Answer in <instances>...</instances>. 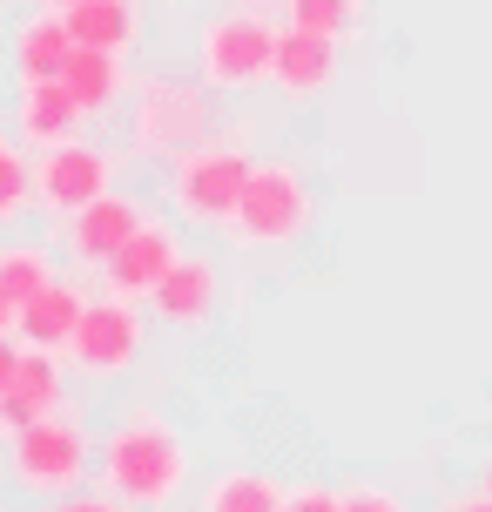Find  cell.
Returning <instances> with one entry per match:
<instances>
[{
  "mask_svg": "<svg viewBox=\"0 0 492 512\" xmlns=\"http://www.w3.org/2000/svg\"><path fill=\"white\" fill-rule=\"evenodd\" d=\"M102 486L135 512L176 506L182 486H189V438H182L156 405L122 411L102 432Z\"/></svg>",
  "mask_w": 492,
  "mask_h": 512,
  "instance_id": "1",
  "label": "cell"
},
{
  "mask_svg": "<svg viewBox=\"0 0 492 512\" xmlns=\"http://www.w3.org/2000/svg\"><path fill=\"white\" fill-rule=\"evenodd\" d=\"M250 169H257V155L243 142V128L230 135H209L196 149H182L169 162V209H176L189 230H230L236 203H243V189H250Z\"/></svg>",
  "mask_w": 492,
  "mask_h": 512,
  "instance_id": "2",
  "label": "cell"
},
{
  "mask_svg": "<svg viewBox=\"0 0 492 512\" xmlns=\"http://www.w3.org/2000/svg\"><path fill=\"white\" fill-rule=\"evenodd\" d=\"M95 465H102V452H95L88 425H81L68 405L7 438V479H14L27 499H68V492L88 486Z\"/></svg>",
  "mask_w": 492,
  "mask_h": 512,
  "instance_id": "3",
  "label": "cell"
},
{
  "mask_svg": "<svg viewBox=\"0 0 492 512\" xmlns=\"http://www.w3.org/2000/svg\"><path fill=\"white\" fill-rule=\"evenodd\" d=\"M277 41H284V27L270 21V7L236 0V7H223V14H209L203 34H196V75H203L216 95L263 88L270 68H277Z\"/></svg>",
  "mask_w": 492,
  "mask_h": 512,
  "instance_id": "4",
  "label": "cell"
},
{
  "mask_svg": "<svg viewBox=\"0 0 492 512\" xmlns=\"http://www.w3.org/2000/svg\"><path fill=\"white\" fill-rule=\"evenodd\" d=\"M216 88L209 81H169V75H149L135 81L129 95V149L135 155H169L176 162L182 149H196L216 135Z\"/></svg>",
  "mask_w": 492,
  "mask_h": 512,
  "instance_id": "5",
  "label": "cell"
},
{
  "mask_svg": "<svg viewBox=\"0 0 492 512\" xmlns=\"http://www.w3.org/2000/svg\"><path fill=\"white\" fill-rule=\"evenodd\" d=\"M311 216H317V196L304 182V169L284 162V155H263L250 169V189H243L236 216H230V236L243 250H284V243H297L311 230Z\"/></svg>",
  "mask_w": 492,
  "mask_h": 512,
  "instance_id": "6",
  "label": "cell"
},
{
  "mask_svg": "<svg viewBox=\"0 0 492 512\" xmlns=\"http://www.w3.org/2000/svg\"><path fill=\"white\" fill-rule=\"evenodd\" d=\"M115 169H122V155L88 142V135L61 142V149H41L34 155V209L61 223V216L88 209L95 196H108L115 189Z\"/></svg>",
  "mask_w": 492,
  "mask_h": 512,
  "instance_id": "7",
  "label": "cell"
},
{
  "mask_svg": "<svg viewBox=\"0 0 492 512\" xmlns=\"http://www.w3.org/2000/svg\"><path fill=\"white\" fill-rule=\"evenodd\" d=\"M142 344H149L142 304H135V297H122V290H108V297H88V317H81V331L68 337V364H75L81 378L102 384V378L135 371Z\"/></svg>",
  "mask_w": 492,
  "mask_h": 512,
  "instance_id": "8",
  "label": "cell"
},
{
  "mask_svg": "<svg viewBox=\"0 0 492 512\" xmlns=\"http://www.w3.org/2000/svg\"><path fill=\"white\" fill-rule=\"evenodd\" d=\"M142 223H149L142 203L122 196V189H108V196H95L88 209L61 216V250H68V263H81V270H108V256L122 250Z\"/></svg>",
  "mask_w": 492,
  "mask_h": 512,
  "instance_id": "9",
  "label": "cell"
},
{
  "mask_svg": "<svg viewBox=\"0 0 492 512\" xmlns=\"http://www.w3.org/2000/svg\"><path fill=\"white\" fill-rule=\"evenodd\" d=\"M182 256H189V250H182V230H176V223H162V216H149L122 250L108 256L102 277H108V290H122V297H135V304H149V297L162 290V277L176 270Z\"/></svg>",
  "mask_w": 492,
  "mask_h": 512,
  "instance_id": "10",
  "label": "cell"
},
{
  "mask_svg": "<svg viewBox=\"0 0 492 512\" xmlns=\"http://www.w3.org/2000/svg\"><path fill=\"white\" fill-rule=\"evenodd\" d=\"M337 75H344V54H337V34H311V27H284L277 41V68H270V88L290 95V102H317L331 95Z\"/></svg>",
  "mask_w": 492,
  "mask_h": 512,
  "instance_id": "11",
  "label": "cell"
},
{
  "mask_svg": "<svg viewBox=\"0 0 492 512\" xmlns=\"http://www.w3.org/2000/svg\"><path fill=\"white\" fill-rule=\"evenodd\" d=\"M81 122H88V108L75 102V88L54 75V81H21V102H14V135H21L27 149H61V142H75Z\"/></svg>",
  "mask_w": 492,
  "mask_h": 512,
  "instance_id": "12",
  "label": "cell"
},
{
  "mask_svg": "<svg viewBox=\"0 0 492 512\" xmlns=\"http://www.w3.org/2000/svg\"><path fill=\"white\" fill-rule=\"evenodd\" d=\"M216 304H223V270L209 256H182L176 270L162 277V290L149 297V310L162 324H176V331H203L216 317Z\"/></svg>",
  "mask_w": 492,
  "mask_h": 512,
  "instance_id": "13",
  "label": "cell"
},
{
  "mask_svg": "<svg viewBox=\"0 0 492 512\" xmlns=\"http://www.w3.org/2000/svg\"><path fill=\"white\" fill-rule=\"evenodd\" d=\"M75 48H81V41H75V27H68V14L41 0V14H27L21 34H14V75H21V81H54V75H68Z\"/></svg>",
  "mask_w": 492,
  "mask_h": 512,
  "instance_id": "14",
  "label": "cell"
},
{
  "mask_svg": "<svg viewBox=\"0 0 492 512\" xmlns=\"http://www.w3.org/2000/svg\"><path fill=\"white\" fill-rule=\"evenodd\" d=\"M81 317H88V283L54 277L41 297H27V304H21L14 331H21V344H48V351H68V337L81 331Z\"/></svg>",
  "mask_w": 492,
  "mask_h": 512,
  "instance_id": "15",
  "label": "cell"
},
{
  "mask_svg": "<svg viewBox=\"0 0 492 512\" xmlns=\"http://www.w3.org/2000/svg\"><path fill=\"white\" fill-rule=\"evenodd\" d=\"M61 81L75 88V102L88 108V115H108V108H122L135 95L129 54H115V48H75V61H68Z\"/></svg>",
  "mask_w": 492,
  "mask_h": 512,
  "instance_id": "16",
  "label": "cell"
},
{
  "mask_svg": "<svg viewBox=\"0 0 492 512\" xmlns=\"http://www.w3.org/2000/svg\"><path fill=\"white\" fill-rule=\"evenodd\" d=\"M61 14H68L81 48L129 54L135 41H142V7H135V0H81V7H61Z\"/></svg>",
  "mask_w": 492,
  "mask_h": 512,
  "instance_id": "17",
  "label": "cell"
},
{
  "mask_svg": "<svg viewBox=\"0 0 492 512\" xmlns=\"http://www.w3.org/2000/svg\"><path fill=\"white\" fill-rule=\"evenodd\" d=\"M203 512H290V486H277L257 465H230L203 486Z\"/></svg>",
  "mask_w": 492,
  "mask_h": 512,
  "instance_id": "18",
  "label": "cell"
},
{
  "mask_svg": "<svg viewBox=\"0 0 492 512\" xmlns=\"http://www.w3.org/2000/svg\"><path fill=\"white\" fill-rule=\"evenodd\" d=\"M54 277H61V270H54V250H41V243H0V297L14 310H21L27 297H41Z\"/></svg>",
  "mask_w": 492,
  "mask_h": 512,
  "instance_id": "19",
  "label": "cell"
},
{
  "mask_svg": "<svg viewBox=\"0 0 492 512\" xmlns=\"http://www.w3.org/2000/svg\"><path fill=\"white\" fill-rule=\"evenodd\" d=\"M34 209V155L27 142H0V230Z\"/></svg>",
  "mask_w": 492,
  "mask_h": 512,
  "instance_id": "20",
  "label": "cell"
},
{
  "mask_svg": "<svg viewBox=\"0 0 492 512\" xmlns=\"http://www.w3.org/2000/svg\"><path fill=\"white\" fill-rule=\"evenodd\" d=\"M284 14H290V27H311V34H351L358 27V14H364V0H284Z\"/></svg>",
  "mask_w": 492,
  "mask_h": 512,
  "instance_id": "21",
  "label": "cell"
},
{
  "mask_svg": "<svg viewBox=\"0 0 492 512\" xmlns=\"http://www.w3.org/2000/svg\"><path fill=\"white\" fill-rule=\"evenodd\" d=\"M344 512H412V506H405L391 486H371V479H358V486H344Z\"/></svg>",
  "mask_w": 492,
  "mask_h": 512,
  "instance_id": "22",
  "label": "cell"
},
{
  "mask_svg": "<svg viewBox=\"0 0 492 512\" xmlns=\"http://www.w3.org/2000/svg\"><path fill=\"white\" fill-rule=\"evenodd\" d=\"M41 512H135V506H122L108 486H95V492H68V499H48Z\"/></svg>",
  "mask_w": 492,
  "mask_h": 512,
  "instance_id": "23",
  "label": "cell"
},
{
  "mask_svg": "<svg viewBox=\"0 0 492 512\" xmlns=\"http://www.w3.org/2000/svg\"><path fill=\"white\" fill-rule=\"evenodd\" d=\"M290 512H344L337 486H290Z\"/></svg>",
  "mask_w": 492,
  "mask_h": 512,
  "instance_id": "24",
  "label": "cell"
},
{
  "mask_svg": "<svg viewBox=\"0 0 492 512\" xmlns=\"http://www.w3.org/2000/svg\"><path fill=\"white\" fill-rule=\"evenodd\" d=\"M14 337H21V331L0 337V391H14V378H21V351H27V344H14Z\"/></svg>",
  "mask_w": 492,
  "mask_h": 512,
  "instance_id": "25",
  "label": "cell"
},
{
  "mask_svg": "<svg viewBox=\"0 0 492 512\" xmlns=\"http://www.w3.org/2000/svg\"><path fill=\"white\" fill-rule=\"evenodd\" d=\"M439 512H492V499H486L479 486H472V492H452V499H445Z\"/></svg>",
  "mask_w": 492,
  "mask_h": 512,
  "instance_id": "26",
  "label": "cell"
},
{
  "mask_svg": "<svg viewBox=\"0 0 492 512\" xmlns=\"http://www.w3.org/2000/svg\"><path fill=\"white\" fill-rule=\"evenodd\" d=\"M14 317H21V310H14V304H7V297H0V337L14 331Z\"/></svg>",
  "mask_w": 492,
  "mask_h": 512,
  "instance_id": "27",
  "label": "cell"
},
{
  "mask_svg": "<svg viewBox=\"0 0 492 512\" xmlns=\"http://www.w3.org/2000/svg\"><path fill=\"white\" fill-rule=\"evenodd\" d=\"M479 492H486V499H492V465H486V472H479Z\"/></svg>",
  "mask_w": 492,
  "mask_h": 512,
  "instance_id": "28",
  "label": "cell"
},
{
  "mask_svg": "<svg viewBox=\"0 0 492 512\" xmlns=\"http://www.w3.org/2000/svg\"><path fill=\"white\" fill-rule=\"evenodd\" d=\"M250 7H284V0H250Z\"/></svg>",
  "mask_w": 492,
  "mask_h": 512,
  "instance_id": "29",
  "label": "cell"
},
{
  "mask_svg": "<svg viewBox=\"0 0 492 512\" xmlns=\"http://www.w3.org/2000/svg\"><path fill=\"white\" fill-rule=\"evenodd\" d=\"M48 7H81V0H48Z\"/></svg>",
  "mask_w": 492,
  "mask_h": 512,
  "instance_id": "30",
  "label": "cell"
},
{
  "mask_svg": "<svg viewBox=\"0 0 492 512\" xmlns=\"http://www.w3.org/2000/svg\"><path fill=\"white\" fill-rule=\"evenodd\" d=\"M0 142H7V135H0Z\"/></svg>",
  "mask_w": 492,
  "mask_h": 512,
  "instance_id": "31",
  "label": "cell"
}]
</instances>
